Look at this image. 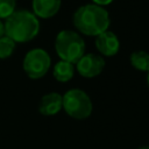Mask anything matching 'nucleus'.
I'll use <instances>...</instances> for the list:
<instances>
[{
	"label": "nucleus",
	"mask_w": 149,
	"mask_h": 149,
	"mask_svg": "<svg viewBox=\"0 0 149 149\" xmlns=\"http://www.w3.org/2000/svg\"><path fill=\"white\" fill-rule=\"evenodd\" d=\"M73 24L85 35L98 36L107 30L109 26V15L101 6L84 5L76 10L73 15Z\"/></svg>",
	"instance_id": "nucleus-1"
},
{
	"label": "nucleus",
	"mask_w": 149,
	"mask_h": 149,
	"mask_svg": "<svg viewBox=\"0 0 149 149\" xmlns=\"http://www.w3.org/2000/svg\"><path fill=\"white\" fill-rule=\"evenodd\" d=\"M40 30V23L35 14L28 10H17L9 15L5 23V34L15 42H28Z\"/></svg>",
	"instance_id": "nucleus-2"
},
{
	"label": "nucleus",
	"mask_w": 149,
	"mask_h": 149,
	"mask_svg": "<svg viewBox=\"0 0 149 149\" xmlns=\"http://www.w3.org/2000/svg\"><path fill=\"white\" fill-rule=\"evenodd\" d=\"M55 49L62 61L76 64L85 54V42L76 31L62 30L56 37Z\"/></svg>",
	"instance_id": "nucleus-3"
},
{
	"label": "nucleus",
	"mask_w": 149,
	"mask_h": 149,
	"mask_svg": "<svg viewBox=\"0 0 149 149\" xmlns=\"http://www.w3.org/2000/svg\"><path fill=\"white\" fill-rule=\"evenodd\" d=\"M63 108L71 118L83 120L91 115L92 101L83 90L72 88L63 95Z\"/></svg>",
	"instance_id": "nucleus-4"
},
{
	"label": "nucleus",
	"mask_w": 149,
	"mask_h": 149,
	"mask_svg": "<svg viewBox=\"0 0 149 149\" xmlns=\"http://www.w3.org/2000/svg\"><path fill=\"white\" fill-rule=\"evenodd\" d=\"M51 59L43 49H33L27 52L23 59V70L31 79H40L47 74L50 69Z\"/></svg>",
	"instance_id": "nucleus-5"
},
{
	"label": "nucleus",
	"mask_w": 149,
	"mask_h": 149,
	"mask_svg": "<svg viewBox=\"0 0 149 149\" xmlns=\"http://www.w3.org/2000/svg\"><path fill=\"white\" fill-rule=\"evenodd\" d=\"M105 68V61L97 54H84L76 63V69L85 78H93L101 73Z\"/></svg>",
	"instance_id": "nucleus-6"
},
{
	"label": "nucleus",
	"mask_w": 149,
	"mask_h": 149,
	"mask_svg": "<svg viewBox=\"0 0 149 149\" xmlns=\"http://www.w3.org/2000/svg\"><path fill=\"white\" fill-rule=\"evenodd\" d=\"M95 47L101 55L111 57V56H114L118 54L119 48H120V42L114 33L105 30L104 33H101L97 36Z\"/></svg>",
	"instance_id": "nucleus-7"
},
{
	"label": "nucleus",
	"mask_w": 149,
	"mask_h": 149,
	"mask_svg": "<svg viewBox=\"0 0 149 149\" xmlns=\"http://www.w3.org/2000/svg\"><path fill=\"white\" fill-rule=\"evenodd\" d=\"M63 108V95L57 92H50L42 97L38 111L43 115H55Z\"/></svg>",
	"instance_id": "nucleus-8"
},
{
	"label": "nucleus",
	"mask_w": 149,
	"mask_h": 149,
	"mask_svg": "<svg viewBox=\"0 0 149 149\" xmlns=\"http://www.w3.org/2000/svg\"><path fill=\"white\" fill-rule=\"evenodd\" d=\"M62 0H33L34 14L42 19H48L57 14Z\"/></svg>",
	"instance_id": "nucleus-9"
},
{
	"label": "nucleus",
	"mask_w": 149,
	"mask_h": 149,
	"mask_svg": "<svg viewBox=\"0 0 149 149\" xmlns=\"http://www.w3.org/2000/svg\"><path fill=\"white\" fill-rule=\"evenodd\" d=\"M52 74L56 80L65 83L72 79L74 74V66L72 63L66 62V61H59L56 63V65L52 69Z\"/></svg>",
	"instance_id": "nucleus-10"
},
{
	"label": "nucleus",
	"mask_w": 149,
	"mask_h": 149,
	"mask_svg": "<svg viewBox=\"0 0 149 149\" xmlns=\"http://www.w3.org/2000/svg\"><path fill=\"white\" fill-rule=\"evenodd\" d=\"M130 64L140 71H149V54L146 51H135L130 55Z\"/></svg>",
	"instance_id": "nucleus-11"
},
{
	"label": "nucleus",
	"mask_w": 149,
	"mask_h": 149,
	"mask_svg": "<svg viewBox=\"0 0 149 149\" xmlns=\"http://www.w3.org/2000/svg\"><path fill=\"white\" fill-rule=\"evenodd\" d=\"M15 41L12 40L9 36L3 35L0 37V58L5 59L12 56V54L15 50Z\"/></svg>",
	"instance_id": "nucleus-12"
},
{
	"label": "nucleus",
	"mask_w": 149,
	"mask_h": 149,
	"mask_svg": "<svg viewBox=\"0 0 149 149\" xmlns=\"http://www.w3.org/2000/svg\"><path fill=\"white\" fill-rule=\"evenodd\" d=\"M15 0H0V19H7L14 13Z\"/></svg>",
	"instance_id": "nucleus-13"
},
{
	"label": "nucleus",
	"mask_w": 149,
	"mask_h": 149,
	"mask_svg": "<svg viewBox=\"0 0 149 149\" xmlns=\"http://www.w3.org/2000/svg\"><path fill=\"white\" fill-rule=\"evenodd\" d=\"M93 1H94V3L98 5V6H105V5L111 3L113 0H93Z\"/></svg>",
	"instance_id": "nucleus-14"
},
{
	"label": "nucleus",
	"mask_w": 149,
	"mask_h": 149,
	"mask_svg": "<svg viewBox=\"0 0 149 149\" xmlns=\"http://www.w3.org/2000/svg\"><path fill=\"white\" fill-rule=\"evenodd\" d=\"M3 35H5V24L0 20V37H2Z\"/></svg>",
	"instance_id": "nucleus-15"
},
{
	"label": "nucleus",
	"mask_w": 149,
	"mask_h": 149,
	"mask_svg": "<svg viewBox=\"0 0 149 149\" xmlns=\"http://www.w3.org/2000/svg\"><path fill=\"white\" fill-rule=\"evenodd\" d=\"M147 83H148V86H149V71H148V77H147Z\"/></svg>",
	"instance_id": "nucleus-16"
},
{
	"label": "nucleus",
	"mask_w": 149,
	"mask_h": 149,
	"mask_svg": "<svg viewBox=\"0 0 149 149\" xmlns=\"http://www.w3.org/2000/svg\"><path fill=\"white\" fill-rule=\"evenodd\" d=\"M139 149H149V147H141V148H139Z\"/></svg>",
	"instance_id": "nucleus-17"
}]
</instances>
